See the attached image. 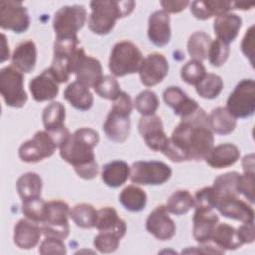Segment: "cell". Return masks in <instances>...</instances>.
<instances>
[{"label": "cell", "mask_w": 255, "mask_h": 255, "mask_svg": "<svg viewBox=\"0 0 255 255\" xmlns=\"http://www.w3.org/2000/svg\"><path fill=\"white\" fill-rule=\"evenodd\" d=\"M213 142L208 115L199 107L191 115L181 118L162 153L173 162L200 161L212 149Z\"/></svg>", "instance_id": "6da1fadb"}, {"label": "cell", "mask_w": 255, "mask_h": 255, "mask_svg": "<svg viewBox=\"0 0 255 255\" xmlns=\"http://www.w3.org/2000/svg\"><path fill=\"white\" fill-rule=\"evenodd\" d=\"M99 133L90 128L77 129L60 149L61 157L71 164L79 177L90 180L99 173L94 148L99 143Z\"/></svg>", "instance_id": "7a4b0ae2"}, {"label": "cell", "mask_w": 255, "mask_h": 255, "mask_svg": "<svg viewBox=\"0 0 255 255\" xmlns=\"http://www.w3.org/2000/svg\"><path fill=\"white\" fill-rule=\"evenodd\" d=\"M135 2L114 1V0H94L90 3L92 13L89 16V29L97 35L109 34L116 21L128 16L134 9Z\"/></svg>", "instance_id": "3957f363"}, {"label": "cell", "mask_w": 255, "mask_h": 255, "mask_svg": "<svg viewBox=\"0 0 255 255\" xmlns=\"http://www.w3.org/2000/svg\"><path fill=\"white\" fill-rule=\"evenodd\" d=\"M113 106L103 125V130L107 137L115 142H125L130 132L129 116L132 111L130 96L126 92L113 101Z\"/></svg>", "instance_id": "277c9868"}, {"label": "cell", "mask_w": 255, "mask_h": 255, "mask_svg": "<svg viewBox=\"0 0 255 255\" xmlns=\"http://www.w3.org/2000/svg\"><path fill=\"white\" fill-rule=\"evenodd\" d=\"M139 49L129 41H121L114 45L110 59L109 69L116 77H124L138 72L142 62Z\"/></svg>", "instance_id": "5b68a950"}, {"label": "cell", "mask_w": 255, "mask_h": 255, "mask_svg": "<svg viewBox=\"0 0 255 255\" xmlns=\"http://www.w3.org/2000/svg\"><path fill=\"white\" fill-rule=\"evenodd\" d=\"M70 216L69 205L62 200L47 202L46 214L40 224L41 231L45 236H54L65 239L70 232L68 217Z\"/></svg>", "instance_id": "8992f818"}, {"label": "cell", "mask_w": 255, "mask_h": 255, "mask_svg": "<svg viewBox=\"0 0 255 255\" xmlns=\"http://www.w3.org/2000/svg\"><path fill=\"white\" fill-rule=\"evenodd\" d=\"M87 20V11L82 5L64 6L54 16L53 28L56 38H77L78 31Z\"/></svg>", "instance_id": "52a82bcc"}, {"label": "cell", "mask_w": 255, "mask_h": 255, "mask_svg": "<svg viewBox=\"0 0 255 255\" xmlns=\"http://www.w3.org/2000/svg\"><path fill=\"white\" fill-rule=\"evenodd\" d=\"M0 92L7 106L22 108L27 100L24 90L23 73L13 66H7L0 71Z\"/></svg>", "instance_id": "ba28073f"}, {"label": "cell", "mask_w": 255, "mask_h": 255, "mask_svg": "<svg viewBox=\"0 0 255 255\" xmlns=\"http://www.w3.org/2000/svg\"><path fill=\"white\" fill-rule=\"evenodd\" d=\"M226 109L234 118H248L255 111V82L252 79L241 80L229 95Z\"/></svg>", "instance_id": "9c48e42d"}, {"label": "cell", "mask_w": 255, "mask_h": 255, "mask_svg": "<svg viewBox=\"0 0 255 255\" xmlns=\"http://www.w3.org/2000/svg\"><path fill=\"white\" fill-rule=\"evenodd\" d=\"M171 174V168L161 161H136L130 167V180L141 185L163 184Z\"/></svg>", "instance_id": "30bf717a"}, {"label": "cell", "mask_w": 255, "mask_h": 255, "mask_svg": "<svg viewBox=\"0 0 255 255\" xmlns=\"http://www.w3.org/2000/svg\"><path fill=\"white\" fill-rule=\"evenodd\" d=\"M71 74L76 75V81L86 87L94 88L103 77L102 66L99 60L87 56L82 48H78L70 61Z\"/></svg>", "instance_id": "8fae6325"}, {"label": "cell", "mask_w": 255, "mask_h": 255, "mask_svg": "<svg viewBox=\"0 0 255 255\" xmlns=\"http://www.w3.org/2000/svg\"><path fill=\"white\" fill-rule=\"evenodd\" d=\"M77 38H56L54 43V58L49 68L58 83H66L71 75L70 61L78 49Z\"/></svg>", "instance_id": "7c38bea8"}, {"label": "cell", "mask_w": 255, "mask_h": 255, "mask_svg": "<svg viewBox=\"0 0 255 255\" xmlns=\"http://www.w3.org/2000/svg\"><path fill=\"white\" fill-rule=\"evenodd\" d=\"M30 17L21 1H0V27L4 30L20 34L28 30Z\"/></svg>", "instance_id": "4fadbf2b"}, {"label": "cell", "mask_w": 255, "mask_h": 255, "mask_svg": "<svg viewBox=\"0 0 255 255\" xmlns=\"http://www.w3.org/2000/svg\"><path fill=\"white\" fill-rule=\"evenodd\" d=\"M57 144L51 135L45 131H37L33 138L19 147V157L24 162H38L54 154Z\"/></svg>", "instance_id": "5bb4252c"}, {"label": "cell", "mask_w": 255, "mask_h": 255, "mask_svg": "<svg viewBox=\"0 0 255 255\" xmlns=\"http://www.w3.org/2000/svg\"><path fill=\"white\" fill-rule=\"evenodd\" d=\"M65 118V107L60 102L50 103L43 111L42 120L45 130L51 135L58 147L65 143L71 135L64 125Z\"/></svg>", "instance_id": "9a60e30c"}, {"label": "cell", "mask_w": 255, "mask_h": 255, "mask_svg": "<svg viewBox=\"0 0 255 255\" xmlns=\"http://www.w3.org/2000/svg\"><path fill=\"white\" fill-rule=\"evenodd\" d=\"M138 131L145 144L154 151H163L168 137L163 130L161 119L156 115L142 116L138 122Z\"/></svg>", "instance_id": "2e32d148"}, {"label": "cell", "mask_w": 255, "mask_h": 255, "mask_svg": "<svg viewBox=\"0 0 255 255\" xmlns=\"http://www.w3.org/2000/svg\"><path fill=\"white\" fill-rule=\"evenodd\" d=\"M214 208L227 218L240 220L242 222H254L253 208L241 200L237 194L215 197Z\"/></svg>", "instance_id": "e0dca14e"}, {"label": "cell", "mask_w": 255, "mask_h": 255, "mask_svg": "<svg viewBox=\"0 0 255 255\" xmlns=\"http://www.w3.org/2000/svg\"><path fill=\"white\" fill-rule=\"evenodd\" d=\"M169 65L166 58L159 53L147 55L141 62L138 73L141 83L146 87H152L160 82L168 74Z\"/></svg>", "instance_id": "ac0fdd59"}, {"label": "cell", "mask_w": 255, "mask_h": 255, "mask_svg": "<svg viewBox=\"0 0 255 255\" xmlns=\"http://www.w3.org/2000/svg\"><path fill=\"white\" fill-rule=\"evenodd\" d=\"M146 230L158 240H169L175 235L176 226L168 215L164 205L157 206L148 215L145 223Z\"/></svg>", "instance_id": "d6986e66"}, {"label": "cell", "mask_w": 255, "mask_h": 255, "mask_svg": "<svg viewBox=\"0 0 255 255\" xmlns=\"http://www.w3.org/2000/svg\"><path fill=\"white\" fill-rule=\"evenodd\" d=\"M192 221L194 239L200 244H205L211 240L219 218L213 209L197 207L195 208Z\"/></svg>", "instance_id": "ffe728a7"}, {"label": "cell", "mask_w": 255, "mask_h": 255, "mask_svg": "<svg viewBox=\"0 0 255 255\" xmlns=\"http://www.w3.org/2000/svg\"><path fill=\"white\" fill-rule=\"evenodd\" d=\"M147 35L150 42L157 47H163L169 43L171 38L170 18L166 12L158 10L149 16Z\"/></svg>", "instance_id": "44dd1931"}, {"label": "cell", "mask_w": 255, "mask_h": 255, "mask_svg": "<svg viewBox=\"0 0 255 255\" xmlns=\"http://www.w3.org/2000/svg\"><path fill=\"white\" fill-rule=\"evenodd\" d=\"M58 84L59 83L48 68L39 76L31 80L29 83V89L36 102L50 101L56 98L59 93Z\"/></svg>", "instance_id": "7402d4cb"}, {"label": "cell", "mask_w": 255, "mask_h": 255, "mask_svg": "<svg viewBox=\"0 0 255 255\" xmlns=\"http://www.w3.org/2000/svg\"><path fill=\"white\" fill-rule=\"evenodd\" d=\"M163 100L180 118L191 115L199 108L197 102L189 98L179 87H168L163 92Z\"/></svg>", "instance_id": "603a6c76"}, {"label": "cell", "mask_w": 255, "mask_h": 255, "mask_svg": "<svg viewBox=\"0 0 255 255\" xmlns=\"http://www.w3.org/2000/svg\"><path fill=\"white\" fill-rule=\"evenodd\" d=\"M41 227L38 223L30 219H20L14 228V242L22 249L35 247L41 236Z\"/></svg>", "instance_id": "cb8c5ba5"}, {"label": "cell", "mask_w": 255, "mask_h": 255, "mask_svg": "<svg viewBox=\"0 0 255 255\" xmlns=\"http://www.w3.org/2000/svg\"><path fill=\"white\" fill-rule=\"evenodd\" d=\"M241 25V18L233 13H226L216 17L213 23V30L216 35V39L228 45L236 39Z\"/></svg>", "instance_id": "d4e9b609"}, {"label": "cell", "mask_w": 255, "mask_h": 255, "mask_svg": "<svg viewBox=\"0 0 255 255\" xmlns=\"http://www.w3.org/2000/svg\"><path fill=\"white\" fill-rule=\"evenodd\" d=\"M240 156L238 147L232 143L219 144L208 152L205 156V161L213 168H225L233 165Z\"/></svg>", "instance_id": "484cf974"}, {"label": "cell", "mask_w": 255, "mask_h": 255, "mask_svg": "<svg viewBox=\"0 0 255 255\" xmlns=\"http://www.w3.org/2000/svg\"><path fill=\"white\" fill-rule=\"evenodd\" d=\"M37 61V48L32 40L21 42L12 55V66L21 73H31Z\"/></svg>", "instance_id": "4316f807"}, {"label": "cell", "mask_w": 255, "mask_h": 255, "mask_svg": "<svg viewBox=\"0 0 255 255\" xmlns=\"http://www.w3.org/2000/svg\"><path fill=\"white\" fill-rule=\"evenodd\" d=\"M233 9V2L206 0L193 1L190 4V11L192 15L198 20H207L213 16H221Z\"/></svg>", "instance_id": "83f0119b"}, {"label": "cell", "mask_w": 255, "mask_h": 255, "mask_svg": "<svg viewBox=\"0 0 255 255\" xmlns=\"http://www.w3.org/2000/svg\"><path fill=\"white\" fill-rule=\"evenodd\" d=\"M130 176V167L123 160H113L106 163L102 169V179L110 187L123 185Z\"/></svg>", "instance_id": "f1b7e54d"}, {"label": "cell", "mask_w": 255, "mask_h": 255, "mask_svg": "<svg viewBox=\"0 0 255 255\" xmlns=\"http://www.w3.org/2000/svg\"><path fill=\"white\" fill-rule=\"evenodd\" d=\"M64 98L75 109L87 111L93 106L94 98L89 88L78 81L71 83L64 91Z\"/></svg>", "instance_id": "f546056e"}, {"label": "cell", "mask_w": 255, "mask_h": 255, "mask_svg": "<svg viewBox=\"0 0 255 255\" xmlns=\"http://www.w3.org/2000/svg\"><path fill=\"white\" fill-rule=\"evenodd\" d=\"M96 228L99 231H113L123 237L126 234L127 225L113 207L106 206L97 210Z\"/></svg>", "instance_id": "4dcf8cb0"}, {"label": "cell", "mask_w": 255, "mask_h": 255, "mask_svg": "<svg viewBox=\"0 0 255 255\" xmlns=\"http://www.w3.org/2000/svg\"><path fill=\"white\" fill-rule=\"evenodd\" d=\"M18 194L22 202L41 197L42 179L36 172H27L22 174L16 183Z\"/></svg>", "instance_id": "1f68e13d"}, {"label": "cell", "mask_w": 255, "mask_h": 255, "mask_svg": "<svg viewBox=\"0 0 255 255\" xmlns=\"http://www.w3.org/2000/svg\"><path fill=\"white\" fill-rule=\"evenodd\" d=\"M208 121L212 132L217 134H229L236 128V118L223 107H218L212 110L211 114L208 116Z\"/></svg>", "instance_id": "d6a6232c"}, {"label": "cell", "mask_w": 255, "mask_h": 255, "mask_svg": "<svg viewBox=\"0 0 255 255\" xmlns=\"http://www.w3.org/2000/svg\"><path fill=\"white\" fill-rule=\"evenodd\" d=\"M211 240L222 250H234L242 245L236 229L226 223H218L216 225Z\"/></svg>", "instance_id": "836d02e7"}, {"label": "cell", "mask_w": 255, "mask_h": 255, "mask_svg": "<svg viewBox=\"0 0 255 255\" xmlns=\"http://www.w3.org/2000/svg\"><path fill=\"white\" fill-rule=\"evenodd\" d=\"M119 201L126 209L132 212H138L144 209L147 196L145 191L140 187L135 185H128L121 191Z\"/></svg>", "instance_id": "e575fe53"}, {"label": "cell", "mask_w": 255, "mask_h": 255, "mask_svg": "<svg viewBox=\"0 0 255 255\" xmlns=\"http://www.w3.org/2000/svg\"><path fill=\"white\" fill-rule=\"evenodd\" d=\"M211 42L208 34L202 31L194 32L188 39L187 51L193 60L202 62L207 58Z\"/></svg>", "instance_id": "d590c367"}, {"label": "cell", "mask_w": 255, "mask_h": 255, "mask_svg": "<svg viewBox=\"0 0 255 255\" xmlns=\"http://www.w3.org/2000/svg\"><path fill=\"white\" fill-rule=\"evenodd\" d=\"M165 207L167 211L172 214H185L194 207V197L185 189L176 190L168 198Z\"/></svg>", "instance_id": "8d00e7d4"}, {"label": "cell", "mask_w": 255, "mask_h": 255, "mask_svg": "<svg viewBox=\"0 0 255 255\" xmlns=\"http://www.w3.org/2000/svg\"><path fill=\"white\" fill-rule=\"evenodd\" d=\"M70 217L81 228L96 227L97 210L89 203H80L70 210Z\"/></svg>", "instance_id": "74e56055"}, {"label": "cell", "mask_w": 255, "mask_h": 255, "mask_svg": "<svg viewBox=\"0 0 255 255\" xmlns=\"http://www.w3.org/2000/svg\"><path fill=\"white\" fill-rule=\"evenodd\" d=\"M195 87L196 93L201 98L211 100L220 94L223 89V82L218 75L206 74Z\"/></svg>", "instance_id": "f35d334b"}, {"label": "cell", "mask_w": 255, "mask_h": 255, "mask_svg": "<svg viewBox=\"0 0 255 255\" xmlns=\"http://www.w3.org/2000/svg\"><path fill=\"white\" fill-rule=\"evenodd\" d=\"M135 109L142 116L154 115L156 112L159 101L156 94L150 90H144L140 92L134 100Z\"/></svg>", "instance_id": "ab89813d"}, {"label": "cell", "mask_w": 255, "mask_h": 255, "mask_svg": "<svg viewBox=\"0 0 255 255\" xmlns=\"http://www.w3.org/2000/svg\"><path fill=\"white\" fill-rule=\"evenodd\" d=\"M47 202L41 197L22 202V212L30 220L41 224L45 218Z\"/></svg>", "instance_id": "60d3db41"}, {"label": "cell", "mask_w": 255, "mask_h": 255, "mask_svg": "<svg viewBox=\"0 0 255 255\" xmlns=\"http://www.w3.org/2000/svg\"><path fill=\"white\" fill-rule=\"evenodd\" d=\"M206 75V70L201 62L196 60L188 61L180 72L181 79L188 85L196 86Z\"/></svg>", "instance_id": "b9f144b4"}, {"label": "cell", "mask_w": 255, "mask_h": 255, "mask_svg": "<svg viewBox=\"0 0 255 255\" xmlns=\"http://www.w3.org/2000/svg\"><path fill=\"white\" fill-rule=\"evenodd\" d=\"M121 238V235L113 231H99L94 238V246L102 253H111L119 247Z\"/></svg>", "instance_id": "7bdbcfd3"}, {"label": "cell", "mask_w": 255, "mask_h": 255, "mask_svg": "<svg viewBox=\"0 0 255 255\" xmlns=\"http://www.w3.org/2000/svg\"><path fill=\"white\" fill-rule=\"evenodd\" d=\"M95 92L106 100L114 101L121 93L118 81L112 76H103L94 87Z\"/></svg>", "instance_id": "ee69618b"}, {"label": "cell", "mask_w": 255, "mask_h": 255, "mask_svg": "<svg viewBox=\"0 0 255 255\" xmlns=\"http://www.w3.org/2000/svg\"><path fill=\"white\" fill-rule=\"evenodd\" d=\"M229 56V47L227 44L221 42L218 39H215L211 42L209 51H208V60L209 63L214 67L222 66Z\"/></svg>", "instance_id": "f6af8a7d"}, {"label": "cell", "mask_w": 255, "mask_h": 255, "mask_svg": "<svg viewBox=\"0 0 255 255\" xmlns=\"http://www.w3.org/2000/svg\"><path fill=\"white\" fill-rule=\"evenodd\" d=\"M255 173H244L239 174L237 183H236V190L237 193L242 194L250 203H254V191H255Z\"/></svg>", "instance_id": "bcb514c9"}, {"label": "cell", "mask_w": 255, "mask_h": 255, "mask_svg": "<svg viewBox=\"0 0 255 255\" xmlns=\"http://www.w3.org/2000/svg\"><path fill=\"white\" fill-rule=\"evenodd\" d=\"M39 253L47 254H66V245L62 238L54 236H46L39 247Z\"/></svg>", "instance_id": "7dc6e473"}, {"label": "cell", "mask_w": 255, "mask_h": 255, "mask_svg": "<svg viewBox=\"0 0 255 255\" xmlns=\"http://www.w3.org/2000/svg\"><path fill=\"white\" fill-rule=\"evenodd\" d=\"M215 205V194L212 186L197 190L194 195V207L213 209Z\"/></svg>", "instance_id": "c3c4849f"}, {"label": "cell", "mask_w": 255, "mask_h": 255, "mask_svg": "<svg viewBox=\"0 0 255 255\" xmlns=\"http://www.w3.org/2000/svg\"><path fill=\"white\" fill-rule=\"evenodd\" d=\"M241 51L246 58L249 59L252 66H254V26L252 25L245 33L242 43Z\"/></svg>", "instance_id": "681fc988"}, {"label": "cell", "mask_w": 255, "mask_h": 255, "mask_svg": "<svg viewBox=\"0 0 255 255\" xmlns=\"http://www.w3.org/2000/svg\"><path fill=\"white\" fill-rule=\"evenodd\" d=\"M236 231L242 244L252 243L255 239L254 222H243V224Z\"/></svg>", "instance_id": "f907efd6"}, {"label": "cell", "mask_w": 255, "mask_h": 255, "mask_svg": "<svg viewBox=\"0 0 255 255\" xmlns=\"http://www.w3.org/2000/svg\"><path fill=\"white\" fill-rule=\"evenodd\" d=\"M190 3L188 1H161L160 5L163 8V11L168 13H179L184 10Z\"/></svg>", "instance_id": "816d5d0a"}, {"label": "cell", "mask_w": 255, "mask_h": 255, "mask_svg": "<svg viewBox=\"0 0 255 255\" xmlns=\"http://www.w3.org/2000/svg\"><path fill=\"white\" fill-rule=\"evenodd\" d=\"M244 173H254V154L245 155L242 159Z\"/></svg>", "instance_id": "f5cc1de1"}, {"label": "cell", "mask_w": 255, "mask_h": 255, "mask_svg": "<svg viewBox=\"0 0 255 255\" xmlns=\"http://www.w3.org/2000/svg\"><path fill=\"white\" fill-rule=\"evenodd\" d=\"M10 58V54H9V47L7 45V41H6V36L4 34H2V51H1V63L5 62L7 59Z\"/></svg>", "instance_id": "db71d44e"}, {"label": "cell", "mask_w": 255, "mask_h": 255, "mask_svg": "<svg viewBox=\"0 0 255 255\" xmlns=\"http://www.w3.org/2000/svg\"><path fill=\"white\" fill-rule=\"evenodd\" d=\"M252 7H253V4H248L246 2H233V9L250 10Z\"/></svg>", "instance_id": "11a10c76"}]
</instances>
